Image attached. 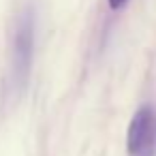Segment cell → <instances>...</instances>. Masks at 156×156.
<instances>
[{
	"label": "cell",
	"mask_w": 156,
	"mask_h": 156,
	"mask_svg": "<svg viewBox=\"0 0 156 156\" xmlns=\"http://www.w3.org/2000/svg\"><path fill=\"white\" fill-rule=\"evenodd\" d=\"M130 156H156V109L143 105L135 111L126 133Z\"/></svg>",
	"instance_id": "6da1fadb"
},
{
	"label": "cell",
	"mask_w": 156,
	"mask_h": 156,
	"mask_svg": "<svg viewBox=\"0 0 156 156\" xmlns=\"http://www.w3.org/2000/svg\"><path fill=\"white\" fill-rule=\"evenodd\" d=\"M107 2H109V9L111 11H120L122 7H126L128 0H107Z\"/></svg>",
	"instance_id": "3957f363"
},
{
	"label": "cell",
	"mask_w": 156,
	"mask_h": 156,
	"mask_svg": "<svg viewBox=\"0 0 156 156\" xmlns=\"http://www.w3.org/2000/svg\"><path fill=\"white\" fill-rule=\"evenodd\" d=\"M34 54V15L32 11H24L15 24L13 34V71L15 79L26 81Z\"/></svg>",
	"instance_id": "7a4b0ae2"
}]
</instances>
